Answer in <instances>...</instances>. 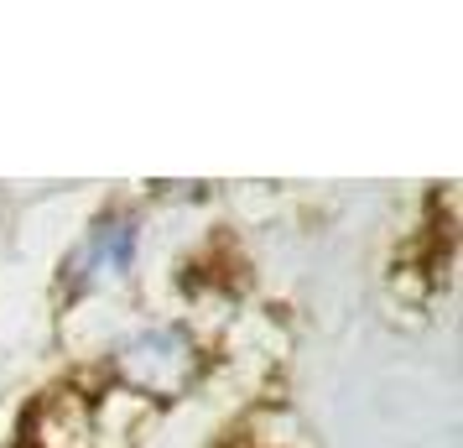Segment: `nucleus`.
I'll return each mask as SVG.
<instances>
[{
  "label": "nucleus",
  "instance_id": "f257e3e1",
  "mask_svg": "<svg viewBox=\"0 0 463 448\" xmlns=\"http://www.w3.org/2000/svg\"><path fill=\"white\" fill-rule=\"evenodd\" d=\"M115 370L130 391H141L151 402H167V396H183L198 376V344H193L188 329H141L120 344L115 355Z\"/></svg>",
  "mask_w": 463,
  "mask_h": 448
},
{
  "label": "nucleus",
  "instance_id": "f03ea898",
  "mask_svg": "<svg viewBox=\"0 0 463 448\" xmlns=\"http://www.w3.org/2000/svg\"><path fill=\"white\" fill-rule=\"evenodd\" d=\"M136 240H141V230H136L130 214H109V219H99V224L89 230V240L79 245V256L68 261V292L84 298V292H94L99 281L130 272V261H136Z\"/></svg>",
  "mask_w": 463,
  "mask_h": 448
}]
</instances>
